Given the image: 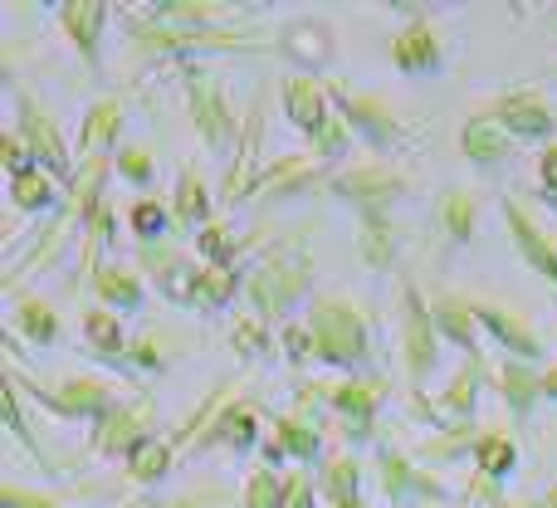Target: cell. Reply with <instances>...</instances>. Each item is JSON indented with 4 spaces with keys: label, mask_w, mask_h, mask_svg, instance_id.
Masks as SVG:
<instances>
[{
    "label": "cell",
    "mask_w": 557,
    "mask_h": 508,
    "mask_svg": "<svg viewBox=\"0 0 557 508\" xmlns=\"http://www.w3.org/2000/svg\"><path fill=\"white\" fill-rule=\"evenodd\" d=\"M313 347L327 362H357V357H362V327H357V318L347 313V308L327 303L313 323Z\"/></svg>",
    "instance_id": "obj_1"
},
{
    "label": "cell",
    "mask_w": 557,
    "mask_h": 508,
    "mask_svg": "<svg viewBox=\"0 0 557 508\" xmlns=\"http://www.w3.org/2000/svg\"><path fill=\"white\" fill-rule=\"evenodd\" d=\"M460 147L474 157V162H484V166H490V162H499V157L509 152V137H504L494 123H474V127H465Z\"/></svg>",
    "instance_id": "obj_2"
},
{
    "label": "cell",
    "mask_w": 557,
    "mask_h": 508,
    "mask_svg": "<svg viewBox=\"0 0 557 508\" xmlns=\"http://www.w3.org/2000/svg\"><path fill=\"white\" fill-rule=\"evenodd\" d=\"M396 64H401V69H425V64H435V39H431V29H425V25L406 29V35L396 39Z\"/></svg>",
    "instance_id": "obj_3"
},
{
    "label": "cell",
    "mask_w": 557,
    "mask_h": 508,
    "mask_svg": "<svg viewBox=\"0 0 557 508\" xmlns=\"http://www.w3.org/2000/svg\"><path fill=\"white\" fill-rule=\"evenodd\" d=\"M406 347H411V367L425 372V362L435 357V333H431V318L421 313V303L411 298V327H406Z\"/></svg>",
    "instance_id": "obj_4"
},
{
    "label": "cell",
    "mask_w": 557,
    "mask_h": 508,
    "mask_svg": "<svg viewBox=\"0 0 557 508\" xmlns=\"http://www.w3.org/2000/svg\"><path fill=\"white\" fill-rule=\"evenodd\" d=\"M509 225H513V231H519V240H523V255H529V259H533V264H539V269H543V274H553V278H557V255H553V245H548V240H543V235H539V231H533V225H529V221H523V215H519V211H509Z\"/></svg>",
    "instance_id": "obj_5"
},
{
    "label": "cell",
    "mask_w": 557,
    "mask_h": 508,
    "mask_svg": "<svg viewBox=\"0 0 557 508\" xmlns=\"http://www.w3.org/2000/svg\"><path fill=\"white\" fill-rule=\"evenodd\" d=\"M288 113H294L298 127L313 133L318 117H323V98H318V88L313 84H288Z\"/></svg>",
    "instance_id": "obj_6"
},
{
    "label": "cell",
    "mask_w": 557,
    "mask_h": 508,
    "mask_svg": "<svg viewBox=\"0 0 557 508\" xmlns=\"http://www.w3.org/2000/svg\"><path fill=\"white\" fill-rule=\"evenodd\" d=\"M504 123H509L513 133H523V137H539V133H548L553 127V117L543 113V108H533V103H504Z\"/></svg>",
    "instance_id": "obj_7"
},
{
    "label": "cell",
    "mask_w": 557,
    "mask_h": 508,
    "mask_svg": "<svg viewBox=\"0 0 557 508\" xmlns=\"http://www.w3.org/2000/svg\"><path fill=\"white\" fill-rule=\"evenodd\" d=\"M69 29H74V39L84 45V54L94 59V29H98V20H103V5H69Z\"/></svg>",
    "instance_id": "obj_8"
},
{
    "label": "cell",
    "mask_w": 557,
    "mask_h": 508,
    "mask_svg": "<svg viewBox=\"0 0 557 508\" xmlns=\"http://www.w3.org/2000/svg\"><path fill=\"white\" fill-rule=\"evenodd\" d=\"M396 176H347L343 191L347 196H367V201H376V196H396Z\"/></svg>",
    "instance_id": "obj_9"
},
{
    "label": "cell",
    "mask_w": 557,
    "mask_h": 508,
    "mask_svg": "<svg viewBox=\"0 0 557 508\" xmlns=\"http://www.w3.org/2000/svg\"><path fill=\"white\" fill-rule=\"evenodd\" d=\"M480 460H484V474H504L513 464V445L499 441V435H490V441L480 445Z\"/></svg>",
    "instance_id": "obj_10"
},
{
    "label": "cell",
    "mask_w": 557,
    "mask_h": 508,
    "mask_svg": "<svg viewBox=\"0 0 557 508\" xmlns=\"http://www.w3.org/2000/svg\"><path fill=\"white\" fill-rule=\"evenodd\" d=\"M278 499H284V490H278V480L270 470H260L250 480V508H278Z\"/></svg>",
    "instance_id": "obj_11"
},
{
    "label": "cell",
    "mask_w": 557,
    "mask_h": 508,
    "mask_svg": "<svg viewBox=\"0 0 557 508\" xmlns=\"http://www.w3.org/2000/svg\"><path fill=\"white\" fill-rule=\"evenodd\" d=\"M162 464H166V445L143 441V450H137V460H133V474L137 480H152V474H162Z\"/></svg>",
    "instance_id": "obj_12"
},
{
    "label": "cell",
    "mask_w": 557,
    "mask_h": 508,
    "mask_svg": "<svg viewBox=\"0 0 557 508\" xmlns=\"http://www.w3.org/2000/svg\"><path fill=\"white\" fill-rule=\"evenodd\" d=\"M88 337H94L98 347H108V352H117V343H123V327H117L108 313H94V318H88Z\"/></svg>",
    "instance_id": "obj_13"
},
{
    "label": "cell",
    "mask_w": 557,
    "mask_h": 508,
    "mask_svg": "<svg viewBox=\"0 0 557 508\" xmlns=\"http://www.w3.org/2000/svg\"><path fill=\"white\" fill-rule=\"evenodd\" d=\"M49 201V182H39L35 172L15 176V206H45Z\"/></svg>",
    "instance_id": "obj_14"
},
{
    "label": "cell",
    "mask_w": 557,
    "mask_h": 508,
    "mask_svg": "<svg viewBox=\"0 0 557 508\" xmlns=\"http://www.w3.org/2000/svg\"><path fill=\"white\" fill-rule=\"evenodd\" d=\"M182 215H186V221H196V215H206V191L191 182V176H186V182H182Z\"/></svg>",
    "instance_id": "obj_15"
},
{
    "label": "cell",
    "mask_w": 557,
    "mask_h": 508,
    "mask_svg": "<svg viewBox=\"0 0 557 508\" xmlns=\"http://www.w3.org/2000/svg\"><path fill=\"white\" fill-rule=\"evenodd\" d=\"M450 225H455V235H470L474 211H470V201H465V196H450Z\"/></svg>",
    "instance_id": "obj_16"
},
{
    "label": "cell",
    "mask_w": 557,
    "mask_h": 508,
    "mask_svg": "<svg viewBox=\"0 0 557 508\" xmlns=\"http://www.w3.org/2000/svg\"><path fill=\"white\" fill-rule=\"evenodd\" d=\"M201 284H206V298H211V303H221V298H225V294H231V278H225V274H221V269H211V274H206V278H201Z\"/></svg>",
    "instance_id": "obj_17"
},
{
    "label": "cell",
    "mask_w": 557,
    "mask_h": 508,
    "mask_svg": "<svg viewBox=\"0 0 557 508\" xmlns=\"http://www.w3.org/2000/svg\"><path fill=\"white\" fill-rule=\"evenodd\" d=\"M127 284H133V278H108L103 294L117 298V303H137V288H127Z\"/></svg>",
    "instance_id": "obj_18"
},
{
    "label": "cell",
    "mask_w": 557,
    "mask_h": 508,
    "mask_svg": "<svg viewBox=\"0 0 557 508\" xmlns=\"http://www.w3.org/2000/svg\"><path fill=\"white\" fill-rule=\"evenodd\" d=\"M137 231H143V235L162 231V211H157V206H143V211H137Z\"/></svg>",
    "instance_id": "obj_19"
},
{
    "label": "cell",
    "mask_w": 557,
    "mask_h": 508,
    "mask_svg": "<svg viewBox=\"0 0 557 508\" xmlns=\"http://www.w3.org/2000/svg\"><path fill=\"white\" fill-rule=\"evenodd\" d=\"M123 172L143 182V176H147V157H143V152H127V157H123Z\"/></svg>",
    "instance_id": "obj_20"
},
{
    "label": "cell",
    "mask_w": 557,
    "mask_h": 508,
    "mask_svg": "<svg viewBox=\"0 0 557 508\" xmlns=\"http://www.w3.org/2000/svg\"><path fill=\"white\" fill-rule=\"evenodd\" d=\"M543 186H548V191H557V147L548 157H543Z\"/></svg>",
    "instance_id": "obj_21"
},
{
    "label": "cell",
    "mask_w": 557,
    "mask_h": 508,
    "mask_svg": "<svg viewBox=\"0 0 557 508\" xmlns=\"http://www.w3.org/2000/svg\"><path fill=\"white\" fill-rule=\"evenodd\" d=\"M5 504H10V508H49V504H35V499H25V494H15V490L5 494Z\"/></svg>",
    "instance_id": "obj_22"
},
{
    "label": "cell",
    "mask_w": 557,
    "mask_h": 508,
    "mask_svg": "<svg viewBox=\"0 0 557 508\" xmlns=\"http://www.w3.org/2000/svg\"><path fill=\"white\" fill-rule=\"evenodd\" d=\"M543 392H548V396H557V372H553V376H543Z\"/></svg>",
    "instance_id": "obj_23"
}]
</instances>
